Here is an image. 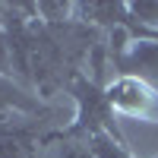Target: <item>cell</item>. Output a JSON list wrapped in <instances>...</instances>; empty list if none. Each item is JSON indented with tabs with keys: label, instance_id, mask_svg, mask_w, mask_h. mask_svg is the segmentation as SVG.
<instances>
[{
	"label": "cell",
	"instance_id": "cell-1",
	"mask_svg": "<svg viewBox=\"0 0 158 158\" xmlns=\"http://www.w3.org/2000/svg\"><path fill=\"white\" fill-rule=\"evenodd\" d=\"M70 95L76 98V117L67 130L54 133V139L63 142H89L92 136H114V139H123L117 133V123H114V111L108 104V95H104V85L89 79V73H79L73 82H70Z\"/></svg>",
	"mask_w": 158,
	"mask_h": 158
},
{
	"label": "cell",
	"instance_id": "cell-2",
	"mask_svg": "<svg viewBox=\"0 0 158 158\" xmlns=\"http://www.w3.org/2000/svg\"><path fill=\"white\" fill-rule=\"evenodd\" d=\"M104 95H108V104H111L114 114L158 123V89L155 85L142 82L136 76H120L117 73L104 85Z\"/></svg>",
	"mask_w": 158,
	"mask_h": 158
},
{
	"label": "cell",
	"instance_id": "cell-3",
	"mask_svg": "<svg viewBox=\"0 0 158 158\" xmlns=\"http://www.w3.org/2000/svg\"><path fill=\"white\" fill-rule=\"evenodd\" d=\"M48 117H10L0 120V158H41L54 133L44 130Z\"/></svg>",
	"mask_w": 158,
	"mask_h": 158
},
{
	"label": "cell",
	"instance_id": "cell-4",
	"mask_svg": "<svg viewBox=\"0 0 158 158\" xmlns=\"http://www.w3.org/2000/svg\"><path fill=\"white\" fill-rule=\"evenodd\" d=\"M10 117H54V111L22 82L0 73V120H10Z\"/></svg>",
	"mask_w": 158,
	"mask_h": 158
},
{
	"label": "cell",
	"instance_id": "cell-5",
	"mask_svg": "<svg viewBox=\"0 0 158 158\" xmlns=\"http://www.w3.org/2000/svg\"><path fill=\"white\" fill-rule=\"evenodd\" d=\"M120 76H136L142 82L158 89V41L152 38H133L130 48L114 60Z\"/></svg>",
	"mask_w": 158,
	"mask_h": 158
},
{
	"label": "cell",
	"instance_id": "cell-6",
	"mask_svg": "<svg viewBox=\"0 0 158 158\" xmlns=\"http://www.w3.org/2000/svg\"><path fill=\"white\" fill-rule=\"evenodd\" d=\"M85 146H89L92 158H136L127 149L123 139H114V136H92Z\"/></svg>",
	"mask_w": 158,
	"mask_h": 158
},
{
	"label": "cell",
	"instance_id": "cell-7",
	"mask_svg": "<svg viewBox=\"0 0 158 158\" xmlns=\"http://www.w3.org/2000/svg\"><path fill=\"white\" fill-rule=\"evenodd\" d=\"M57 158H92V152H89L85 142H63Z\"/></svg>",
	"mask_w": 158,
	"mask_h": 158
}]
</instances>
